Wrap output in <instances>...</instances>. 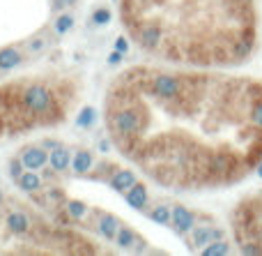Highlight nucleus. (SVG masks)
<instances>
[{
	"instance_id": "f257e3e1",
	"label": "nucleus",
	"mask_w": 262,
	"mask_h": 256,
	"mask_svg": "<svg viewBox=\"0 0 262 256\" xmlns=\"http://www.w3.org/2000/svg\"><path fill=\"white\" fill-rule=\"evenodd\" d=\"M113 148L170 192H216L262 162V81L228 69L131 65L104 95Z\"/></svg>"
},
{
	"instance_id": "f03ea898",
	"label": "nucleus",
	"mask_w": 262,
	"mask_h": 256,
	"mask_svg": "<svg viewBox=\"0 0 262 256\" xmlns=\"http://www.w3.org/2000/svg\"><path fill=\"white\" fill-rule=\"evenodd\" d=\"M140 53L166 65L235 69L258 51V0H120Z\"/></svg>"
},
{
	"instance_id": "7ed1b4c3",
	"label": "nucleus",
	"mask_w": 262,
	"mask_h": 256,
	"mask_svg": "<svg viewBox=\"0 0 262 256\" xmlns=\"http://www.w3.org/2000/svg\"><path fill=\"white\" fill-rule=\"evenodd\" d=\"M26 83L28 76L18 78V81L0 83V139L21 136L26 132L44 127L23 100Z\"/></svg>"
},
{
	"instance_id": "20e7f679",
	"label": "nucleus",
	"mask_w": 262,
	"mask_h": 256,
	"mask_svg": "<svg viewBox=\"0 0 262 256\" xmlns=\"http://www.w3.org/2000/svg\"><path fill=\"white\" fill-rule=\"evenodd\" d=\"M172 231L182 238L191 233V231L198 226V215L193 210H189L186 206H172Z\"/></svg>"
},
{
	"instance_id": "39448f33",
	"label": "nucleus",
	"mask_w": 262,
	"mask_h": 256,
	"mask_svg": "<svg viewBox=\"0 0 262 256\" xmlns=\"http://www.w3.org/2000/svg\"><path fill=\"white\" fill-rule=\"evenodd\" d=\"M186 238H189L191 249H205L209 243H214V240H223L226 233H223L221 229H216V226H195Z\"/></svg>"
},
{
	"instance_id": "423d86ee",
	"label": "nucleus",
	"mask_w": 262,
	"mask_h": 256,
	"mask_svg": "<svg viewBox=\"0 0 262 256\" xmlns=\"http://www.w3.org/2000/svg\"><path fill=\"white\" fill-rule=\"evenodd\" d=\"M5 224H7V231L14 238H23L32 231V220L26 210H9L5 215Z\"/></svg>"
},
{
	"instance_id": "0eeeda50",
	"label": "nucleus",
	"mask_w": 262,
	"mask_h": 256,
	"mask_svg": "<svg viewBox=\"0 0 262 256\" xmlns=\"http://www.w3.org/2000/svg\"><path fill=\"white\" fill-rule=\"evenodd\" d=\"M49 157H51V152L46 150L44 146H28V148H23V152H21L23 166H26L28 171H39V169H44V166H49Z\"/></svg>"
},
{
	"instance_id": "6e6552de",
	"label": "nucleus",
	"mask_w": 262,
	"mask_h": 256,
	"mask_svg": "<svg viewBox=\"0 0 262 256\" xmlns=\"http://www.w3.org/2000/svg\"><path fill=\"white\" fill-rule=\"evenodd\" d=\"M136 183H138L136 171L120 169V166H118V171H115V173L111 175V180H108V187L113 189V192H118V194H122V196H124V192H129Z\"/></svg>"
},
{
	"instance_id": "1a4fd4ad",
	"label": "nucleus",
	"mask_w": 262,
	"mask_h": 256,
	"mask_svg": "<svg viewBox=\"0 0 262 256\" xmlns=\"http://www.w3.org/2000/svg\"><path fill=\"white\" fill-rule=\"evenodd\" d=\"M124 201H127L129 208H134V210L147 212V187H145V185L138 180V183H136L129 192H124Z\"/></svg>"
},
{
	"instance_id": "9d476101",
	"label": "nucleus",
	"mask_w": 262,
	"mask_h": 256,
	"mask_svg": "<svg viewBox=\"0 0 262 256\" xmlns=\"http://www.w3.org/2000/svg\"><path fill=\"white\" fill-rule=\"evenodd\" d=\"M72 162H74V157H72V152H69V148L60 146V148H55V150H51L49 166L53 173H64V171H69Z\"/></svg>"
},
{
	"instance_id": "9b49d317",
	"label": "nucleus",
	"mask_w": 262,
	"mask_h": 256,
	"mask_svg": "<svg viewBox=\"0 0 262 256\" xmlns=\"http://www.w3.org/2000/svg\"><path fill=\"white\" fill-rule=\"evenodd\" d=\"M97 226H99V233L104 235L106 240L115 243V238H118V231H120V226H122V222H120L115 215H111V212H101Z\"/></svg>"
},
{
	"instance_id": "f8f14e48",
	"label": "nucleus",
	"mask_w": 262,
	"mask_h": 256,
	"mask_svg": "<svg viewBox=\"0 0 262 256\" xmlns=\"http://www.w3.org/2000/svg\"><path fill=\"white\" fill-rule=\"evenodd\" d=\"M21 63H23V55L16 46L7 44L0 49V72H12V69H16Z\"/></svg>"
},
{
	"instance_id": "ddd939ff",
	"label": "nucleus",
	"mask_w": 262,
	"mask_h": 256,
	"mask_svg": "<svg viewBox=\"0 0 262 256\" xmlns=\"http://www.w3.org/2000/svg\"><path fill=\"white\" fill-rule=\"evenodd\" d=\"M18 189L21 192H28V194H37L41 192V175L37 173V171H23V175L18 178Z\"/></svg>"
},
{
	"instance_id": "4468645a",
	"label": "nucleus",
	"mask_w": 262,
	"mask_h": 256,
	"mask_svg": "<svg viewBox=\"0 0 262 256\" xmlns=\"http://www.w3.org/2000/svg\"><path fill=\"white\" fill-rule=\"evenodd\" d=\"M92 164H95V157H92V152L90 150H78L76 155H74L72 169H74V173H78V175H90Z\"/></svg>"
},
{
	"instance_id": "2eb2a0df",
	"label": "nucleus",
	"mask_w": 262,
	"mask_h": 256,
	"mask_svg": "<svg viewBox=\"0 0 262 256\" xmlns=\"http://www.w3.org/2000/svg\"><path fill=\"white\" fill-rule=\"evenodd\" d=\"M147 217L154 222V224L170 226L172 224V206H154V208H149Z\"/></svg>"
},
{
	"instance_id": "dca6fc26",
	"label": "nucleus",
	"mask_w": 262,
	"mask_h": 256,
	"mask_svg": "<svg viewBox=\"0 0 262 256\" xmlns=\"http://www.w3.org/2000/svg\"><path fill=\"white\" fill-rule=\"evenodd\" d=\"M136 240H138V235H136L134 229H129V226H120L118 231V238H115V245L122 249H131L136 245Z\"/></svg>"
},
{
	"instance_id": "f3484780",
	"label": "nucleus",
	"mask_w": 262,
	"mask_h": 256,
	"mask_svg": "<svg viewBox=\"0 0 262 256\" xmlns=\"http://www.w3.org/2000/svg\"><path fill=\"white\" fill-rule=\"evenodd\" d=\"M64 210H67V215L72 217V220H81V217L88 215V206L81 201H74V199H67V203H64Z\"/></svg>"
},
{
	"instance_id": "a211bd4d",
	"label": "nucleus",
	"mask_w": 262,
	"mask_h": 256,
	"mask_svg": "<svg viewBox=\"0 0 262 256\" xmlns=\"http://www.w3.org/2000/svg\"><path fill=\"white\" fill-rule=\"evenodd\" d=\"M205 256H226L230 254V245L226 243V240H214V243H209L205 249H200Z\"/></svg>"
},
{
	"instance_id": "6ab92c4d",
	"label": "nucleus",
	"mask_w": 262,
	"mask_h": 256,
	"mask_svg": "<svg viewBox=\"0 0 262 256\" xmlns=\"http://www.w3.org/2000/svg\"><path fill=\"white\" fill-rule=\"evenodd\" d=\"M95 120H97V111L92 109V106H85V109L81 111V115H78V127H83V129H90L92 125H95Z\"/></svg>"
},
{
	"instance_id": "aec40b11",
	"label": "nucleus",
	"mask_w": 262,
	"mask_h": 256,
	"mask_svg": "<svg viewBox=\"0 0 262 256\" xmlns=\"http://www.w3.org/2000/svg\"><path fill=\"white\" fill-rule=\"evenodd\" d=\"M23 171H26V166H23V160L21 157H14V160H9V178L14 180V183H18V178L23 175Z\"/></svg>"
},
{
	"instance_id": "412c9836",
	"label": "nucleus",
	"mask_w": 262,
	"mask_h": 256,
	"mask_svg": "<svg viewBox=\"0 0 262 256\" xmlns=\"http://www.w3.org/2000/svg\"><path fill=\"white\" fill-rule=\"evenodd\" d=\"M72 26H74V18L69 16V14H62V16L55 21V32H58V35H64L67 30H72Z\"/></svg>"
},
{
	"instance_id": "4be33fe9",
	"label": "nucleus",
	"mask_w": 262,
	"mask_h": 256,
	"mask_svg": "<svg viewBox=\"0 0 262 256\" xmlns=\"http://www.w3.org/2000/svg\"><path fill=\"white\" fill-rule=\"evenodd\" d=\"M92 21H95L97 26H104V23L111 21V12H108L106 7H99L95 14H92Z\"/></svg>"
},
{
	"instance_id": "5701e85b",
	"label": "nucleus",
	"mask_w": 262,
	"mask_h": 256,
	"mask_svg": "<svg viewBox=\"0 0 262 256\" xmlns=\"http://www.w3.org/2000/svg\"><path fill=\"white\" fill-rule=\"evenodd\" d=\"M115 49H118V51H122V53H127V51H129V37L120 35L118 40H115Z\"/></svg>"
},
{
	"instance_id": "b1692460",
	"label": "nucleus",
	"mask_w": 262,
	"mask_h": 256,
	"mask_svg": "<svg viewBox=\"0 0 262 256\" xmlns=\"http://www.w3.org/2000/svg\"><path fill=\"white\" fill-rule=\"evenodd\" d=\"M41 146H44L46 150H55V148H60L62 143H60V141H53V139H44V141H41Z\"/></svg>"
},
{
	"instance_id": "393cba45",
	"label": "nucleus",
	"mask_w": 262,
	"mask_h": 256,
	"mask_svg": "<svg viewBox=\"0 0 262 256\" xmlns=\"http://www.w3.org/2000/svg\"><path fill=\"white\" fill-rule=\"evenodd\" d=\"M122 55H124V53H122V51H118V49H115V51H113V53H111V55H108V63H111V65H118V63H120V60H122Z\"/></svg>"
},
{
	"instance_id": "a878e982",
	"label": "nucleus",
	"mask_w": 262,
	"mask_h": 256,
	"mask_svg": "<svg viewBox=\"0 0 262 256\" xmlns=\"http://www.w3.org/2000/svg\"><path fill=\"white\" fill-rule=\"evenodd\" d=\"M3 203H5V194H3V189H0V208H3Z\"/></svg>"
},
{
	"instance_id": "bb28decb",
	"label": "nucleus",
	"mask_w": 262,
	"mask_h": 256,
	"mask_svg": "<svg viewBox=\"0 0 262 256\" xmlns=\"http://www.w3.org/2000/svg\"><path fill=\"white\" fill-rule=\"evenodd\" d=\"M62 3H64V5H76L78 0H62Z\"/></svg>"
},
{
	"instance_id": "cd10ccee",
	"label": "nucleus",
	"mask_w": 262,
	"mask_h": 256,
	"mask_svg": "<svg viewBox=\"0 0 262 256\" xmlns=\"http://www.w3.org/2000/svg\"><path fill=\"white\" fill-rule=\"evenodd\" d=\"M258 175L262 178V162H260V166H258Z\"/></svg>"
}]
</instances>
